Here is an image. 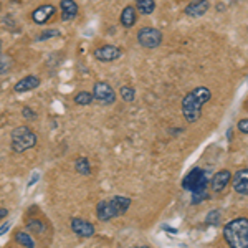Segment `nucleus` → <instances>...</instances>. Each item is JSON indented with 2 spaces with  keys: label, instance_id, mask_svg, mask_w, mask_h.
Segmentation results:
<instances>
[{
  "label": "nucleus",
  "instance_id": "nucleus-2",
  "mask_svg": "<svg viewBox=\"0 0 248 248\" xmlns=\"http://www.w3.org/2000/svg\"><path fill=\"white\" fill-rule=\"evenodd\" d=\"M182 189L192 194V203H201L209 197V177L207 172L201 167H194L189 174L184 177Z\"/></svg>",
  "mask_w": 248,
  "mask_h": 248
},
{
  "label": "nucleus",
  "instance_id": "nucleus-32",
  "mask_svg": "<svg viewBox=\"0 0 248 248\" xmlns=\"http://www.w3.org/2000/svg\"><path fill=\"white\" fill-rule=\"evenodd\" d=\"M136 248H149V247H136Z\"/></svg>",
  "mask_w": 248,
  "mask_h": 248
},
{
  "label": "nucleus",
  "instance_id": "nucleus-15",
  "mask_svg": "<svg viewBox=\"0 0 248 248\" xmlns=\"http://www.w3.org/2000/svg\"><path fill=\"white\" fill-rule=\"evenodd\" d=\"M60 9H62V20L63 22H70V20L77 18L78 3L75 2V0H62V2H60Z\"/></svg>",
  "mask_w": 248,
  "mask_h": 248
},
{
  "label": "nucleus",
  "instance_id": "nucleus-20",
  "mask_svg": "<svg viewBox=\"0 0 248 248\" xmlns=\"http://www.w3.org/2000/svg\"><path fill=\"white\" fill-rule=\"evenodd\" d=\"M75 170L78 172V174L81 175H91V162L90 159L86 157H78L77 161H75Z\"/></svg>",
  "mask_w": 248,
  "mask_h": 248
},
{
  "label": "nucleus",
  "instance_id": "nucleus-1",
  "mask_svg": "<svg viewBox=\"0 0 248 248\" xmlns=\"http://www.w3.org/2000/svg\"><path fill=\"white\" fill-rule=\"evenodd\" d=\"M212 99V91L205 86H197L182 99V114L187 123H197L202 114V106Z\"/></svg>",
  "mask_w": 248,
  "mask_h": 248
},
{
  "label": "nucleus",
  "instance_id": "nucleus-9",
  "mask_svg": "<svg viewBox=\"0 0 248 248\" xmlns=\"http://www.w3.org/2000/svg\"><path fill=\"white\" fill-rule=\"evenodd\" d=\"M70 227L73 230V233H77L78 237L81 238H90L94 235V225L91 222H88L85 218H79V217H73L70 222Z\"/></svg>",
  "mask_w": 248,
  "mask_h": 248
},
{
  "label": "nucleus",
  "instance_id": "nucleus-22",
  "mask_svg": "<svg viewBox=\"0 0 248 248\" xmlns=\"http://www.w3.org/2000/svg\"><path fill=\"white\" fill-rule=\"evenodd\" d=\"M119 96H121L126 103H133L136 98V90L129 85H124L121 86V90H119Z\"/></svg>",
  "mask_w": 248,
  "mask_h": 248
},
{
  "label": "nucleus",
  "instance_id": "nucleus-3",
  "mask_svg": "<svg viewBox=\"0 0 248 248\" xmlns=\"http://www.w3.org/2000/svg\"><path fill=\"white\" fill-rule=\"evenodd\" d=\"M222 233L229 248H248V218L238 217L227 222Z\"/></svg>",
  "mask_w": 248,
  "mask_h": 248
},
{
  "label": "nucleus",
  "instance_id": "nucleus-35",
  "mask_svg": "<svg viewBox=\"0 0 248 248\" xmlns=\"http://www.w3.org/2000/svg\"><path fill=\"white\" fill-rule=\"evenodd\" d=\"M133 248H136V247H133Z\"/></svg>",
  "mask_w": 248,
  "mask_h": 248
},
{
  "label": "nucleus",
  "instance_id": "nucleus-33",
  "mask_svg": "<svg viewBox=\"0 0 248 248\" xmlns=\"http://www.w3.org/2000/svg\"><path fill=\"white\" fill-rule=\"evenodd\" d=\"M0 51H2V45H0Z\"/></svg>",
  "mask_w": 248,
  "mask_h": 248
},
{
  "label": "nucleus",
  "instance_id": "nucleus-17",
  "mask_svg": "<svg viewBox=\"0 0 248 248\" xmlns=\"http://www.w3.org/2000/svg\"><path fill=\"white\" fill-rule=\"evenodd\" d=\"M14 240H15V243H18V245L23 247V248H35V247H37V245H35V240L30 237V233L27 230L15 232Z\"/></svg>",
  "mask_w": 248,
  "mask_h": 248
},
{
  "label": "nucleus",
  "instance_id": "nucleus-11",
  "mask_svg": "<svg viewBox=\"0 0 248 248\" xmlns=\"http://www.w3.org/2000/svg\"><path fill=\"white\" fill-rule=\"evenodd\" d=\"M209 9H210L209 0H195V2H190L189 5L184 9V14L190 18H199V17H203V15L209 12Z\"/></svg>",
  "mask_w": 248,
  "mask_h": 248
},
{
  "label": "nucleus",
  "instance_id": "nucleus-34",
  "mask_svg": "<svg viewBox=\"0 0 248 248\" xmlns=\"http://www.w3.org/2000/svg\"><path fill=\"white\" fill-rule=\"evenodd\" d=\"M247 106H248V101H247Z\"/></svg>",
  "mask_w": 248,
  "mask_h": 248
},
{
  "label": "nucleus",
  "instance_id": "nucleus-6",
  "mask_svg": "<svg viewBox=\"0 0 248 248\" xmlns=\"http://www.w3.org/2000/svg\"><path fill=\"white\" fill-rule=\"evenodd\" d=\"M162 31L154 27H142L138 31V42L144 48H157L162 43Z\"/></svg>",
  "mask_w": 248,
  "mask_h": 248
},
{
  "label": "nucleus",
  "instance_id": "nucleus-4",
  "mask_svg": "<svg viewBox=\"0 0 248 248\" xmlns=\"http://www.w3.org/2000/svg\"><path fill=\"white\" fill-rule=\"evenodd\" d=\"M131 207V199L116 195L109 201H101L96 205V217L101 222H109L116 217H121Z\"/></svg>",
  "mask_w": 248,
  "mask_h": 248
},
{
  "label": "nucleus",
  "instance_id": "nucleus-10",
  "mask_svg": "<svg viewBox=\"0 0 248 248\" xmlns=\"http://www.w3.org/2000/svg\"><path fill=\"white\" fill-rule=\"evenodd\" d=\"M55 12H57L55 5H51V3H43V5L37 7V9L31 12V20H33V23H37V25H45L48 20L55 15Z\"/></svg>",
  "mask_w": 248,
  "mask_h": 248
},
{
  "label": "nucleus",
  "instance_id": "nucleus-23",
  "mask_svg": "<svg viewBox=\"0 0 248 248\" xmlns=\"http://www.w3.org/2000/svg\"><path fill=\"white\" fill-rule=\"evenodd\" d=\"M14 66V62H12L10 57H5V55H0V75L9 73Z\"/></svg>",
  "mask_w": 248,
  "mask_h": 248
},
{
  "label": "nucleus",
  "instance_id": "nucleus-7",
  "mask_svg": "<svg viewBox=\"0 0 248 248\" xmlns=\"http://www.w3.org/2000/svg\"><path fill=\"white\" fill-rule=\"evenodd\" d=\"M93 57L98 60V62L111 63L123 57V48H119L118 45H103V46H98L93 51Z\"/></svg>",
  "mask_w": 248,
  "mask_h": 248
},
{
  "label": "nucleus",
  "instance_id": "nucleus-25",
  "mask_svg": "<svg viewBox=\"0 0 248 248\" xmlns=\"http://www.w3.org/2000/svg\"><path fill=\"white\" fill-rule=\"evenodd\" d=\"M55 37H60V30L53 29V30H45L43 33H40L37 40L38 42H43V40H48V38H55Z\"/></svg>",
  "mask_w": 248,
  "mask_h": 248
},
{
  "label": "nucleus",
  "instance_id": "nucleus-13",
  "mask_svg": "<svg viewBox=\"0 0 248 248\" xmlns=\"http://www.w3.org/2000/svg\"><path fill=\"white\" fill-rule=\"evenodd\" d=\"M40 78L38 77H33V75H29V77L18 79L17 83L14 85V91L15 93H27V91H31V90H37L40 86Z\"/></svg>",
  "mask_w": 248,
  "mask_h": 248
},
{
  "label": "nucleus",
  "instance_id": "nucleus-26",
  "mask_svg": "<svg viewBox=\"0 0 248 248\" xmlns=\"http://www.w3.org/2000/svg\"><path fill=\"white\" fill-rule=\"evenodd\" d=\"M22 116L25 119H29V121H33V119H37V113H35V111L31 109V108H29V106H23Z\"/></svg>",
  "mask_w": 248,
  "mask_h": 248
},
{
  "label": "nucleus",
  "instance_id": "nucleus-27",
  "mask_svg": "<svg viewBox=\"0 0 248 248\" xmlns=\"http://www.w3.org/2000/svg\"><path fill=\"white\" fill-rule=\"evenodd\" d=\"M238 131L243 134H248V119H240L238 124H237Z\"/></svg>",
  "mask_w": 248,
  "mask_h": 248
},
{
  "label": "nucleus",
  "instance_id": "nucleus-18",
  "mask_svg": "<svg viewBox=\"0 0 248 248\" xmlns=\"http://www.w3.org/2000/svg\"><path fill=\"white\" fill-rule=\"evenodd\" d=\"M25 230L29 233H35V235H42L43 232L46 230V225L42 222L40 218H30L27 220V225H25Z\"/></svg>",
  "mask_w": 248,
  "mask_h": 248
},
{
  "label": "nucleus",
  "instance_id": "nucleus-24",
  "mask_svg": "<svg viewBox=\"0 0 248 248\" xmlns=\"http://www.w3.org/2000/svg\"><path fill=\"white\" fill-rule=\"evenodd\" d=\"M220 217H222V212H220V210H210L209 214H207L205 222L209 223V225H218Z\"/></svg>",
  "mask_w": 248,
  "mask_h": 248
},
{
  "label": "nucleus",
  "instance_id": "nucleus-19",
  "mask_svg": "<svg viewBox=\"0 0 248 248\" xmlns=\"http://www.w3.org/2000/svg\"><path fill=\"white\" fill-rule=\"evenodd\" d=\"M136 10L141 15H151L155 10L154 0H136Z\"/></svg>",
  "mask_w": 248,
  "mask_h": 248
},
{
  "label": "nucleus",
  "instance_id": "nucleus-16",
  "mask_svg": "<svg viewBox=\"0 0 248 248\" xmlns=\"http://www.w3.org/2000/svg\"><path fill=\"white\" fill-rule=\"evenodd\" d=\"M119 20H121V25L124 29H133L136 25V22H138V10H136V7L133 5L124 7Z\"/></svg>",
  "mask_w": 248,
  "mask_h": 248
},
{
  "label": "nucleus",
  "instance_id": "nucleus-14",
  "mask_svg": "<svg viewBox=\"0 0 248 248\" xmlns=\"http://www.w3.org/2000/svg\"><path fill=\"white\" fill-rule=\"evenodd\" d=\"M232 177H233V175H232V172L227 170V169L217 172V174L212 177V189H214V192L225 190L227 186H229L230 181H232Z\"/></svg>",
  "mask_w": 248,
  "mask_h": 248
},
{
  "label": "nucleus",
  "instance_id": "nucleus-21",
  "mask_svg": "<svg viewBox=\"0 0 248 248\" xmlns=\"http://www.w3.org/2000/svg\"><path fill=\"white\" fill-rule=\"evenodd\" d=\"M94 99L93 93H90V91H79V93H77V96H75V103L79 106H88L91 105Z\"/></svg>",
  "mask_w": 248,
  "mask_h": 248
},
{
  "label": "nucleus",
  "instance_id": "nucleus-5",
  "mask_svg": "<svg viewBox=\"0 0 248 248\" xmlns=\"http://www.w3.org/2000/svg\"><path fill=\"white\" fill-rule=\"evenodd\" d=\"M37 141H38L37 134H35L29 126H25V124L15 127L10 134V147H12V151L17 154L25 153V151L35 147L37 146Z\"/></svg>",
  "mask_w": 248,
  "mask_h": 248
},
{
  "label": "nucleus",
  "instance_id": "nucleus-31",
  "mask_svg": "<svg viewBox=\"0 0 248 248\" xmlns=\"http://www.w3.org/2000/svg\"><path fill=\"white\" fill-rule=\"evenodd\" d=\"M162 229H164V230H166V232H170V233H177V230H175V229H172V227L162 225Z\"/></svg>",
  "mask_w": 248,
  "mask_h": 248
},
{
  "label": "nucleus",
  "instance_id": "nucleus-8",
  "mask_svg": "<svg viewBox=\"0 0 248 248\" xmlns=\"http://www.w3.org/2000/svg\"><path fill=\"white\" fill-rule=\"evenodd\" d=\"M93 96L101 105H113L116 101V91L105 81H98L93 86Z\"/></svg>",
  "mask_w": 248,
  "mask_h": 248
},
{
  "label": "nucleus",
  "instance_id": "nucleus-29",
  "mask_svg": "<svg viewBox=\"0 0 248 248\" xmlns=\"http://www.w3.org/2000/svg\"><path fill=\"white\" fill-rule=\"evenodd\" d=\"M38 179H40V174H38V172H35V174H31V179L29 181V184H27V187H31L35 182H38Z\"/></svg>",
  "mask_w": 248,
  "mask_h": 248
},
{
  "label": "nucleus",
  "instance_id": "nucleus-28",
  "mask_svg": "<svg viewBox=\"0 0 248 248\" xmlns=\"http://www.w3.org/2000/svg\"><path fill=\"white\" fill-rule=\"evenodd\" d=\"M10 227H12V222H5V223H3V225L0 227V237H2V235H5L7 230H9Z\"/></svg>",
  "mask_w": 248,
  "mask_h": 248
},
{
  "label": "nucleus",
  "instance_id": "nucleus-12",
  "mask_svg": "<svg viewBox=\"0 0 248 248\" xmlns=\"http://www.w3.org/2000/svg\"><path fill=\"white\" fill-rule=\"evenodd\" d=\"M233 189L240 195H248V169H240L232 177Z\"/></svg>",
  "mask_w": 248,
  "mask_h": 248
},
{
  "label": "nucleus",
  "instance_id": "nucleus-30",
  "mask_svg": "<svg viewBox=\"0 0 248 248\" xmlns=\"http://www.w3.org/2000/svg\"><path fill=\"white\" fill-rule=\"evenodd\" d=\"M5 217H9V210L2 209V207H0V222H2V220L5 218Z\"/></svg>",
  "mask_w": 248,
  "mask_h": 248
}]
</instances>
